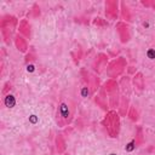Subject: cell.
<instances>
[{
  "label": "cell",
  "mask_w": 155,
  "mask_h": 155,
  "mask_svg": "<svg viewBox=\"0 0 155 155\" xmlns=\"http://www.w3.org/2000/svg\"><path fill=\"white\" fill-rule=\"evenodd\" d=\"M144 143V133H143V128L142 126H138L137 130H136V134H134V138L126 145V150L127 151H132L133 149H136L137 147L142 145Z\"/></svg>",
  "instance_id": "cell-12"
},
{
  "label": "cell",
  "mask_w": 155,
  "mask_h": 155,
  "mask_svg": "<svg viewBox=\"0 0 155 155\" xmlns=\"http://www.w3.org/2000/svg\"><path fill=\"white\" fill-rule=\"evenodd\" d=\"M140 5L144 6L148 10H155V1L154 0H145V1L142 0L140 1Z\"/></svg>",
  "instance_id": "cell-23"
},
{
  "label": "cell",
  "mask_w": 155,
  "mask_h": 155,
  "mask_svg": "<svg viewBox=\"0 0 155 155\" xmlns=\"http://www.w3.org/2000/svg\"><path fill=\"white\" fill-rule=\"evenodd\" d=\"M54 145H56V151L58 155H62L65 149H67V143H65V139L63 137V134L58 133L56 136V139H54Z\"/></svg>",
  "instance_id": "cell-17"
},
{
  "label": "cell",
  "mask_w": 155,
  "mask_h": 155,
  "mask_svg": "<svg viewBox=\"0 0 155 155\" xmlns=\"http://www.w3.org/2000/svg\"><path fill=\"white\" fill-rule=\"evenodd\" d=\"M127 116H128V119H130L131 121H133V122H137V121H138L139 114H138L136 107L130 105V109H128V111H127Z\"/></svg>",
  "instance_id": "cell-21"
},
{
  "label": "cell",
  "mask_w": 155,
  "mask_h": 155,
  "mask_svg": "<svg viewBox=\"0 0 155 155\" xmlns=\"http://www.w3.org/2000/svg\"><path fill=\"white\" fill-rule=\"evenodd\" d=\"M35 58H34V54H31V53H28L27 56H25V62L28 63L29 61H34Z\"/></svg>",
  "instance_id": "cell-26"
},
{
  "label": "cell",
  "mask_w": 155,
  "mask_h": 155,
  "mask_svg": "<svg viewBox=\"0 0 155 155\" xmlns=\"http://www.w3.org/2000/svg\"><path fill=\"white\" fill-rule=\"evenodd\" d=\"M120 13H121V17H122L124 22L132 23L134 21L133 19V15H132V10L130 8L128 4L125 2V1H121L120 2Z\"/></svg>",
  "instance_id": "cell-14"
},
{
  "label": "cell",
  "mask_w": 155,
  "mask_h": 155,
  "mask_svg": "<svg viewBox=\"0 0 155 155\" xmlns=\"http://www.w3.org/2000/svg\"><path fill=\"white\" fill-rule=\"evenodd\" d=\"M13 44H15L16 48H17L19 52H22V53H27V52H28V41H27V39H25L23 35H21L19 33L15 35V38H13Z\"/></svg>",
  "instance_id": "cell-15"
},
{
  "label": "cell",
  "mask_w": 155,
  "mask_h": 155,
  "mask_svg": "<svg viewBox=\"0 0 155 155\" xmlns=\"http://www.w3.org/2000/svg\"><path fill=\"white\" fill-rule=\"evenodd\" d=\"M76 111V103L70 96H63L59 98L56 113H54V120L58 127H65L69 126L75 116Z\"/></svg>",
  "instance_id": "cell-1"
},
{
  "label": "cell",
  "mask_w": 155,
  "mask_h": 155,
  "mask_svg": "<svg viewBox=\"0 0 155 155\" xmlns=\"http://www.w3.org/2000/svg\"><path fill=\"white\" fill-rule=\"evenodd\" d=\"M70 54H71V57H73L74 62L78 64V63L80 62V59L82 58L84 51H82V48H81V46H80V45H75V47H74V48H71Z\"/></svg>",
  "instance_id": "cell-19"
},
{
  "label": "cell",
  "mask_w": 155,
  "mask_h": 155,
  "mask_svg": "<svg viewBox=\"0 0 155 155\" xmlns=\"http://www.w3.org/2000/svg\"><path fill=\"white\" fill-rule=\"evenodd\" d=\"M151 19H153V17H151L149 13H147V15L143 16V17H140V24H139V27H140V29L144 30L145 33L149 31V30H151V28L154 27V23H153Z\"/></svg>",
  "instance_id": "cell-18"
},
{
  "label": "cell",
  "mask_w": 155,
  "mask_h": 155,
  "mask_svg": "<svg viewBox=\"0 0 155 155\" xmlns=\"http://www.w3.org/2000/svg\"><path fill=\"white\" fill-rule=\"evenodd\" d=\"M93 99H94V103L104 111H109V102H108V96H107V92H105V88L104 86L102 85L101 88L98 90V92L93 96Z\"/></svg>",
  "instance_id": "cell-11"
},
{
  "label": "cell",
  "mask_w": 155,
  "mask_h": 155,
  "mask_svg": "<svg viewBox=\"0 0 155 155\" xmlns=\"http://www.w3.org/2000/svg\"><path fill=\"white\" fill-rule=\"evenodd\" d=\"M107 96H108V102H109V109L110 110H116L119 109L120 105V86L119 82L114 79H108L103 84Z\"/></svg>",
  "instance_id": "cell-5"
},
{
  "label": "cell",
  "mask_w": 155,
  "mask_h": 155,
  "mask_svg": "<svg viewBox=\"0 0 155 155\" xmlns=\"http://www.w3.org/2000/svg\"><path fill=\"white\" fill-rule=\"evenodd\" d=\"M92 24H93L94 27H98V28H107V27L109 25L108 21L104 19V18H102V17H96V18H93V19H92Z\"/></svg>",
  "instance_id": "cell-22"
},
{
  "label": "cell",
  "mask_w": 155,
  "mask_h": 155,
  "mask_svg": "<svg viewBox=\"0 0 155 155\" xmlns=\"http://www.w3.org/2000/svg\"><path fill=\"white\" fill-rule=\"evenodd\" d=\"M120 13V2L116 0H107L104 2V16L108 21H116Z\"/></svg>",
  "instance_id": "cell-9"
},
{
  "label": "cell",
  "mask_w": 155,
  "mask_h": 155,
  "mask_svg": "<svg viewBox=\"0 0 155 155\" xmlns=\"http://www.w3.org/2000/svg\"><path fill=\"white\" fill-rule=\"evenodd\" d=\"M11 82L10 81H7L6 84H5V86H4V88H2V91H1V93H2V96H6V94H8L10 93V90H11Z\"/></svg>",
  "instance_id": "cell-25"
},
{
  "label": "cell",
  "mask_w": 155,
  "mask_h": 155,
  "mask_svg": "<svg viewBox=\"0 0 155 155\" xmlns=\"http://www.w3.org/2000/svg\"><path fill=\"white\" fill-rule=\"evenodd\" d=\"M30 12H31V16L34 18L38 17V16H40V7H39V5L38 4H34L33 7H31V10H30Z\"/></svg>",
  "instance_id": "cell-24"
},
{
  "label": "cell",
  "mask_w": 155,
  "mask_h": 155,
  "mask_svg": "<svg viewBox=\"0 0 155 155\" xmlns=\"http://www.w3.org/2000/svg\"><path fill=\"white\" fill-rule=\"evenodd\" d=\"M126 67H127V59L125 57H117V58H114L113 61H110L108 63L105 73H107L109 79L116 80V78L122 75Z\"/></svg>",
  "instance_id": "cell-7"
},
{
  "label": "cell",
  "mask_w": 155,
  "mask_h": 155,
  "mask_svg": "<svg viewBox=\"0 0 155 155\" xmlns=\"http://www.w3.org/2000/svg\"><path fill=\"white\" fill-rule=\"evenodd\" d=\"M131 82H132V88H134L138 93H142L144 91V88H145V79H144V75H143L142 71L134 73Z\"/></svg>",
  "instance_id": "cell-13"
},
{
  "label": "cell",
  "mask_w": 155,
  "mask_h": 155,
  "mask_svg": "<svg viewBox=\"0 0 155 155\" xmlns=\"http://www.w3.org/2000/svg\"><path fill=\"white\" fill-rule=\"evenodd\" d=\"M80 76L82 79L84 88L87 91V93L90 96H94L98 92V90L101 88V86H102L97 74L91 73V71H88L86 69H81L80 70Z\"/></svg>",
  "instance_id": "cell-6"
},
{
  "label": "cell",
  "mask_w": 155,
  "mask_h": 155,
  "mask_svg": "<svg viewBox=\"0 0 155 155\" xmlns=\"http://www.w3.org/2000/svg\"><path fill=\"white\" fill-rule=\"evenodd\" d=\"M120 86V105H119V114L121 116H126L127 111L130 109V101H131V94H132V82L128 76H122L119 81Z\"/></svg>",
  "instance_id": "cell-3"
},
{
  "label": "cell",
  "mask_w": 155,
  "mask_h": 155,
  "mask_svg": "<svg viewBox=\"0 0 155 155\" xmlns=\"http://www.w3.org/2000/svg\"><path fill=\"white\" fill-rule=\"evenodd\" d=\"M115 31L119 36V40L121 44H127L131 41L132 39V30H131V27L128 23L124 22V21H119L115 25Z\"/></svg>",
  "instance_id": "cell-8"
},
{
  "label": "cell",
  "mask_w": 155,
  "mask_h": 155,
  "mask_svg": "<svg viewBox=\"0 0 155 155\" xmlns=\"http://www.w3.org/2000/svg\"><path fill=\"white\" fill-rule=\"evenodd\" d=\"M18 31L25 39H30V35H31V25L28 22V19H22L19 22V24H18Z\"/></svg>",
  "instance_id": "cell-16"
},
{
  "label": "cell",
  "mask_w": 155,
  "mask_h": 155,
  "mask_svg": "<svg viewBox=\"0 0 155 155\" xmlns=\"http://www.w3.org/2000/svg\"><path fill=\"white\" fill-rule=\"evenodd\" d=\"M18 19L12 15H4L0 21V31L6 45H10L12 39L15 38V31L18 28Z\"/></svg>",
  "instance_id": "cell-4"
},
{
  "label": "cell",
  "mask_w": 155,
  "mask_h": 155,
  "mask_svg": "<svg viewBox=\"0 0 155 155\" xmlns=\"http://www.w3.org/2000/svg\"><path fill=\"white\" fill-rule=\"evenodd\" d=\"M102 127L110 138H117L121 130V115L117 110H109L102 120Z\"/></svg>",
  "instance_id": "cell-2"
},
{
  "label": "cell",
  "mask_w": 155,
  "mask_h": 155,
  "mask_svg": "<svg viewBox=\"0 0 155 155\" xmlns=\"http://www.w3.org/2000/svg\"><path fill=\"white\" fill-rule=\"evenodd\" d=\"M2 104L7 108H12L15 104H16V99L12 94H6V96H2Z\"/></svg>",
  "instance_id": "cell-20"
},
{
  "label": "cell",
  "mask_w": 155,
  "mask_h": 155,
  "mask_svg": "<svg viewBox=\"0 0 155 155\" xmlns=\"http://www.w3.org/2000/svg\"><path fill=\"white\" fill-rule=\"evenodd\" d=\"M108 54L104 52H99L96 54V57L92 61V70L94 71V74H101L107 69L108 65Z\"/></svg>",
  "instance_id": "cell-10"
}]
</instances>
